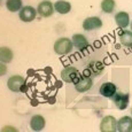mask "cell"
<instances>
[{
	"label": "cell",
	"mask_w": 132,
	"mask_h": 132,
	"mask_svg": "<svg viewBox=\"0 0 132 132\" xmlns=\"http://www.w3.org/2000/svg\"><path fill=\"white\" fill-rule=\"evenodd\" d=\"M130 25H131V30H132V22H131V23H130Z\"/></svg>",
	"instance_id": "ffe728a7"
},
{
	"label": "cell",
	"mask_w": 132,
	"mask_h": 132,
	"mask_svg": "<svg viewBox=\"0 0 132 132\" xmlns=\"http://www.w3.org/2000/svg\"><path fill=\"white\" fill-rule=\"evenodd\" d=\"M101 132H116L117 131V121L114 116H105L100 123Z\"/></svg>",
	"instance_id": "3957f363"
},
{
	"label": "cell",
	"mask_w": 132,
	"mask_h": 132,
	"mask_svg": "<svg viewBox=\"0 0 132 132\" xmlns=\"http://www.w3.org/2000/svg\"><path fill=\"white\" fill-rule=\"evenodd\" d=\"M100 28H102V21L98 16L87 17L83 22V29L86 31H92V30L100 29Z\"/></svg>",
	"instance_id": "9c48e42d"
},
{
	"label": "cell",
	"mask_w": 132,
	"mask_h": 132,
	"mask_svg": "<svg viewBox=\"0 0 132 132\" xmlns=\"http://www.w3.org/2000/svg\"><path fill=\"white\" fill-rule=\"evenodd\" d=\"M6 8L12 13L20 12L22 9V0H7Z\"/></svg>",
	"instance_id": "ac0fdd59"
},
{
	"label": "cell",
	"mask_w": 132,
	"mask_h": 132,
	"mask_svg": "<svg viewBox=\"0 0 132 132\" xmlns=\"http://www.w3.org/2000/svg\"><path fill=\"white\" fill-rule=\"evenodd\" d=\"M45 124H46V122H45V118L42 115H34L30 120V128H31V130L36 132L44 130Z\"/></svg>",
	"instance_id": "30bf717a"
},
{
	"label": "cell",
	"mask_w": 132,
	"mask_h": 132,
	"mask_svg": "<svg viewBox=\"0 0 132 132\" xmlns=\"http://www.w3.org/2000/svg\"><path fill=\"white\" fill-rule=\"evenodd\" d=\"M37 13L38 12L32 6H24L19 12V16H20V20L23 22H32L36 19Z\"/></svg>",
	"instance_id": "52a82bcc"
},
{
	"label": "cell",
	"mask_w": 132,
	"mask_h": 132,
	"mask_svg": "<svg viewBox=\"0 0 132 132\" xmlns=\"http://www.w3.org/2000/svg\"><path fill=\"white\" fill-rule=\"evenodd\" d=\"M131 113H132V110H131Z\"/></svg>",
	"instance_id": "44dd1931"
},
{
	"label": "cell",
	"mask_w": 132,
	"mask_h": 132,
	"mask_svg": "<svg viewBox=\"0 0 132 132\" xmlns=\"http://www.w3.org/2000/svg\"><path fill=\"white\" fill-rule=\"evenodd\" d=\"M24 78L20 75H14V76H11L7 82V86L8 88L13 92H20L22 88V86L24 85Z\"/></svg>",
	"instance_id": "ba28073f"
},
{
	"label": "cell",
	"mask_w": 132,
	"mask_h": 132,
	"mask_svg": "<svg viewBox=\"0 0 132 132\" xmlns=\"http://www.w3.org/2000/svg\"><path fill=\"white\" fill-rule=\"evenodd\" d=\"M100 94L105 98H111L116 92H117V88H116V85L114 83L107 82V83H103L102 85L100 86V90H99Z\"/></svg>",
	"instance_id": "7c38bea8"
},
{
	"label": "cell",
	"mask_w": 132,
	"mask_h": 132,
	"mask_svg": "<svg viewBox=\"0 0 132 132\" xmlns=\"http://www.w3.org/2000/svg\"><path fill=\"white\" fill-rule=\"evenodd\" d=\"M115 22L120 28L124 29L130 24V15L126 12H118L115 15Z\"/></svg>",
	"instance_id": "5bb4252c"
},
{
	"label": "cell",
	"mask_w": 132,
	"mask_h": 132,
	"mask_svg": "<svg viewBox=\"0 0 132 132\" xmlns=\"http://www.w3.org/2000/svg\"><path fill=\"white\" fill-rule=\"evenodd\" d=\"M115 6H116L115 0H102L101 1V9L106 14H111L114 12Z\"/></svg>",
	"instance_id": "d6986e66"
},
{
	"label": "cell",
	"mask_w": 132,
	"mask_h": 132,
	"mask_svg": "<svg viewBox=\"0 0 132 132\" xmlns=\"http://www.w3.org/2000/svg\"><path fill=\"white\" fill-rule=\"evenodd\" d=\"M79 72H78L77 68L75 67H67L61 71V78L63 82L65 83H72L75 84L79 78Z\"/></svg>",
	"instance_id": "7a4b0ae2"
},
{
	"label": "cell",
	"mask_w": 132,
	"mask_h": 132,
	"mask_svg": "<svg viewBox=\"0 0 132 132\" xmlns=\"http://www.w3.org/2000/svg\"><path fill=\"white\" fill-rule=\"evenodd\" d=\"M111 101L115 103V106L120 110H124L129 106V101H130V95L128 93L123 92H116L115 94L111 96Z\"/></svg>",
	"instance_id": "277c9868"
},
{
	"label": "cell",
	"mask_w": 132,
	"mask_h": 132,
	"mask_svg": "<svg viewBox=\"0 0 132 132\" xmlns=\"http://www.w3.org/2000/svg\"><path fill=\"white\" fill-rule=\"evenodd\" d=\"M54 9L59 14H68L71 11V4L65 0H57L54 4Z\"/></svg>",
	"instance_id": "9a60e30c"
},
{
	"label": "cell",
	"mask_w": 132,
	"mask_h": 132,
	"mask_svg": "<svg viewBox=\"0 0 132 132\" xmlns=\"http://www.w3.org/2000/svg\"><path fill=\"white\" fill-rule=\"evenodd\" d=\"M13 52L9 50L8 47H4L2 46L0 48V60L2 63H11L13 60Z\"/></svg>",
	"instance_id": "e0dca14e"
},
{
	"label": "cell",
	"mask_w": 132,
	"mask_h": 132,
	"mask_svg": "<svg viewBox=\"0 0 132 132\" xmlns=\"http://www.w3.org/2000/svg\"><path fill=\"white\" fill-rule=\"evenodd\" d=\"M73 50V43L67 37H61L54 43V52L59 55H67Z\"/></svg>",
	"instance_id": "6da1fadb"
},
{
	"label": "cell",
	"mask_w": 132,
	"mask_h": 132,
	"mask_svg": "<svg viewBox=\"0 0 132 132\" xmlns=\"http://www.w3.org/2000/svg\"><path fill=\"white\" fill-rule=\"evenodd\" d=\"M75 90L79 93H83V92H86L88 91L93 85V82H92V78L88 77V76H85V75H82L79 76L78 80L75 83Z\"/></svg>",
	"instance_id": "5b68a950"
},
{
	"label": "cell",
	"mask_w": 132,
	"mask_h": 132,
	"mask_svg": "<svg viewBox=\"0 0 132 132\" xmlns=\"http://www.w3.org/2000/svg\"><path fill=\"white\" fill-rule=\"evenodd\" d=\"M54 11H55L54 9V4H52L50 0H44V1L40 2V4L38 5V7H37L38 14H39L40 16H43V17L52 16Z\"/></svg>",
	"instance_id": "8992f818"
},
{
	"label": "cell",
	"mask_w": 132,
	"mask_h": 132,
	"mask_svg": "<svg viewBox=\"0 0 132 132\" xmlns=\"http://www.w3.org/2000/svg\"><path fill=\"white\" fill-rule=\"evenodd\" d=\"M72 43L73 47H76L78 51H84L88 46V40L84 35L82 34H76L72 36Z\"/></svg>",
	"instance_id": "4fadbf2b"
},
{
	"label": "cell",
	"mask_w": 132,
	"mask_h": 132,
	"mask_svg": "<svg viewBox=\"0 0 132 132\" xmlns=\"http://www.w3.org/2000/svg\"><path fill=\"white\" fill-rule=\"evenodd\" d=\"M118 132H132V117L123 116L117 121Z\"/></svg>",
	"instance_id": "8fae6325"
},
{
	"label": "cell",
	"mask_w": 132,
	"mask_h": 132,
	"mask_svg": "<svg viewBox=\"0 0 132 132\" xmlns=\"http://www.w3.org/2000/svg\"><path fill=\"white\" fill-rule=\"evenodd\" d=\"M120 42L123 46L130 48L132 47V31L123 30L120 34Z\"/></svg>",
	"instance_id": "2e32d148"
}]
</instances>
